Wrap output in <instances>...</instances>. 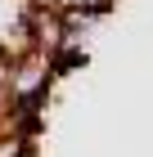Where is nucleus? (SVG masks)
I'll return each instance as SVG.
<instances>
[{
	"label": "nucleus",
	"mask_w": 153,
	"mask_h": 157,
	"mask_svg": "<svg viewBox=\"0 0 153 157\" xmlns=\"http://www.w3.org/2000/svg\"><path fill=\"white\" fill-rule=\"evenodd\" d=\"M72 5H77V9H86L90 18H99V13H108V9H113V0H72Z\"/></svg>",
	"instance_id": "f257e3e1"
}]
</instances>
